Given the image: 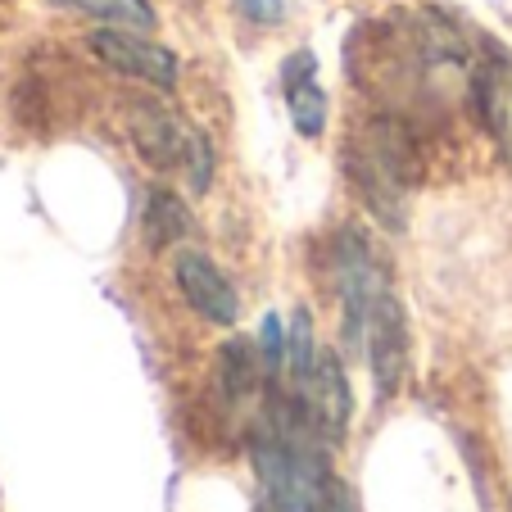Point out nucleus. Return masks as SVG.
Returning <instances> with one entry per match:
<instances>
[{"instance_id": "nucleus-1", "label": "nucleus", "mask_w": 512, "mask_h": 512, "mask_svg": "<svg viewBox=\"0 0 512 512\" xmlns=\"http://www.w3.org/2000/svg\"><path fill=\"white\" fill-rule=\"evenodd\" d=\"M345 168L358 200L368 204L381 223L390 227L404 223V200L422 182V155H417L408 123H399L390 114L368 118L363 132H354V141H349Z\"/></svg>"}, {"instance_id": "nucleus-2", "label": "nucleus", "mask_w": 512, "mask_h": 512, "mask_svg": "<svg viewBox=\"0 0 512 512\" xmlns=\"http://www.w3.org/2000/svg\"><path fill=\"white\" fill-rule=\"evenodd\" d=\"M127 141H132V150L155 168V173L182 177L195 195L209 191L213 145L186 114L159 105V100H132V105H127Z\"/></svg>"}, {"instance_id": "nucleus-3", "label": "nucleus", "mask_w": 512, "mask_h": 512, "mask_svg": "<svg viewBox=\"0 0 512 512\" xmlns=\"http://www.w3.org/2000/svg\"><path fill=\"white\" fill-rule=\"evenodd\" d=\"M91 55L109 68V73H123L132 82H145L155 91H173L182 78V64L168 46L150 41V32H127V28H96L87 37Z\"/></svg>"}, {"instance_id": "nucleus-4", "label": "nucleus", "mask_w": 512, "mask_h": 512, "mask_svg": "<svg viewBox=\"0 0 512 512\" xmlns=\"http://www.w3.org/2000/svg\"><path fill=\"white\" fill-rule=\"evenodd\" d=\"M173 281L182 290V300L213 327H236L241 318V295L227 281V272L200 250H177L173 254Z\"/></svg>"}, {"instance_id": "nucleus-5", "label": "nucleus", "mask_w": 512, "mask_h": 512, "mask_svg": "<svg viewBox=\"0 0 512 512\" xmlns=\"http://www.w3.org/2000/svg\"><path fill=\"white\" fill-rule=\"evenodd\" d=\"M290 395L300 399L304 417H309L313 431H318L327 445H340V440H345L349 413H354V395H349V381H345V368H340L336 349H322L309 386L290 390Z\"/></svg>"}, {"instance_id": "nucleus-6", "label": "nucleus", "mask_w": 512, "mask_h": 512, "mask_svg": "<svg viewBox=\"0 0 512 512\" xmlns=\"http://www.w3.org/2000/svg\"><path fill=\"white\" fill-rule=\"evenodd\" d=\"M472 105L499 159L512 168V59H503L499 50L472 68Z\"/></svg>"}, {"instance_id": "nucleus-7", "label": "nucleus", "mask_w": 512, "mask_h": 512, "mask_svg": "<svg viewBox=\"0 0 512 512\" xmlns=\"http://www.w3.org/2000/svg\"><path fill=\"white\" fill-rule=\"evenodd\" d=\"M281 87H286V109H290V123L304 141H318L327 132V91L318 82V59L313 50H295V55L281 64Z\"/></svg>"}, {"instance_id": "nucleus-8", "label": "nucleus", "mask_w": 512, "mask_h": 512, "mask_svg": "<svg viewBox=\"0 0 512 512\" xmlns=\"http://www.w3.org/2000/svg\"><path fill=\"white\" fill-rule=\"evenodd\" d=\"M259 372H263V358H259V345L254 340H227L218 349V390H223L227 404H241L259 390Z\"/></svg>"}, {"instance_id": "nucleus-9", "label": "nucleus", "mask_w": 512, "mask_h": 512, "mask_svg": "<svg viewBox=\"0 0 512 512\" xmlns=\"http://www.w3.org/2000/svg\"><path fill=\"white\" fill-rule=\"evenodd\" d=\"M141 232H145V245H150L155 254L182 245V236L191 232V213H186L182 195L150 191V200H145V218H141Z\"/></svg>"}, {"instance_id": "nucleus-10", "label": "nucleus", "mask_w": 512, "mask_h": 512, "mask_svg": "<svg viewBox=\"0 0 512 512\" xmlns=\"http://www.w3.org/2000/svg\"><path fill=\"white\" fill-rule=\"evenodd\" d=\"M55 10H73L96 19L100 28H127V32H155L159 14L150 0H50Z\"/></svg>"}, {"instance_id": "nucleus-11", "label": "nucleus", "mask_w": 512, "mask_h": 512, "mask_svg": "<svg viewBox=\"0 0 512 512\" xmlns=\"http://www.w3.org/2000/svg\"><path fill=\"white\" fill-rule=\"evenodd\" d=\"M318 340H313V318L304 309L290 313V331H286V368H290V390H304L318 368Z\"/></svg>"}, {"instance_id": "nucleus-12", "label": "nucleus", "mask_w": 512, "mask_h": 512, "mask_svg": "<svg viewBox=\"0 0 512 512\" xmlns=\"http://www.w3.org/2000/svg\"><path fill=\"white\" fill-rule=\"evenodd\" d=\"M259 358H263V377L277 386L281 368H286V327H281L277 313H268L259 327Z\"/></svg>"}, {"instance_id": "nucleus-13", "label": "nucleus", "mask_w": 512, "mask_h": 512, "mask_svg": "<svg viewBox=\"0 0 512 512\" xmlns=\"http://www.w3.org/2000/svg\"><path fill=\"white\" fill-rule=\"evenodd\" d=\"M232 5L245 23H254V28H272V23L286 19V0H232Z\"/></svg>"}]
</instances>
